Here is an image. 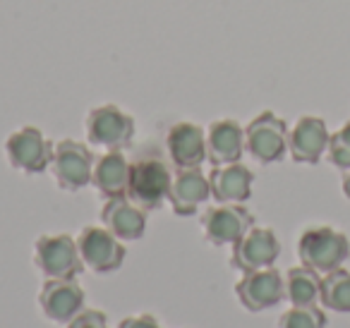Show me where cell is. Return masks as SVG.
<instances>
[{
  "instance_id": "obj_13",
  "label": "cell",
  "mask_w": 350,
  "mask_h": 328,
  "mask_svg": "<svg viewBox=\"0 0 350 328\" xmlns=\"http://www.w3.org/2000/svg\"><path fill=\"white\" fill-rule=\"evenodd\" d=\"M39 304L46 318L70 323L84 309V290L75 278H49L39 292Z\"/></svg>"
},
{
  "instance_id": "obj_22",
  "label": "cell",
  "mask_w": 350,
  "mask_h": 328,
  "mask_svg": "<svg viewBox=\"0 0 350 328\" xmlns=\"http://www.w3.org/2000/svg\"><path fill=\"white\" fill-rule=\"evenodd\" d=\"M278 328H326V314L317 304L291 307L278 318Z\"/></svg>"
},
{
  "instance_id": "obj_25",
  "label": "cell",
  "mask_w": 350,
  "mask_h": 328,
  "mask_svg": "<svg viewBox=\"0 0 350 328\" xmlns=\"http://www.w3.org/2000/svg\"><path fill=\"white\" fill-rule=\"evenodd\" d=\"M118 328H161V326L156 321V316H151V314H137V316L122 318Z\"/></svg>"
},
{
  "instance_id": "obj_3",
  "label": "cell",
  "mask_w": 350,
  "mask_h": 328,
  "mask_svg": "<svg viewBox=\"0 0 350 328\" xmlns=\"http://www.w3.org/2000/svg\"><path fill=\"white\" fill-rule=\"evenodd\" d=\"M288 125L271 111H264L245 127V151L257 163H278L288 151Z\"/></svg>"
},
{
  "instance_id": "obj_20",
  "label": "cell",
  "mask_w": 350,
  "mask_h": 328,
  "mask_svg": "<svg viewBox=\"0 0 350 328\" xmlns=\"http://www.w3.org/2000/svg\"><path fill=\"white\" fill-rule=\"evenodd\" d=\"M286 299L293 307H312L319 302L321 273L310 266H293L286 273Z\"/></svg>"
},
{
  "instance_id": "obj_6",
  "label": "cell",
  "mask_w": 350,
  "mask_h": 328,
  "mask_svg": "<svg viewBox=\"0 0 350 328\" xmlns=\"http://www.w3.org/2000/svg\"><path fill=\"white\" fill-rule=\"evenodd\" d=\"M94 154L87 144L75 139H63L53 144V161H51V170H53L55 182L68 192H79L87 184H92L94 173Z\"/></svg>"
},
{
  "instance_id": "obj_18",
  "label": "cell",
  "mask_w": 350,
  "mask_h": 328,
  "mask_svg": "<svg viewBox=\"0 0 350 328\" xmlns=\"http://www.w3.org/2000/svg\"><path fill=\"white\" fill-rule=\"evenodd\" d=\"M101 223L118 240L135 242L146 230V211L132 204L127 197L106 199V206L101 211Z\"/></svg>"
},
{
  "instance_id": "obj_27",
  "label": "cell",
  "mask_w": 350,
  "mask_h": 328,
  "mask_svg": "<svg viewBox=\"0 0 350 328\" xmlns=\"http://www.w3.org/2000/svg\"><path fill=\"white\" fill-rule=\"evenodd\" d=\"M343 194L350 199V168L343 170Z\"/></svg>"
},
{
  "instance_id": "obj_21",
  "label": "cell",
  "mask_w": 350,
  "mask_h": 328,
  "mask_svg": "<svg viewBox=\"0 0 350 328\" xmlns=\"http://www.w3.org/2000/svg\"><path fill=\"white\" fill-rule=\"evenodd\" d=\"M319 304L329 312L350 314V271L340 266V269L321 275Z\"/></svg>"
},
{
  "instance_id": "obj_7",
  "label": "cell",
  "mask_w": 350,
  "mask_h": 328,
  "mask_svg": "<svg viewBox=\"0 0 350 328\" xmlns=\"http://www.w3.org/2000/svg\"><path fill=\"white\" fill-rule=\"evenodd\" d=\"M5 154L15 170H22L27 175H36V173H44L46 168H51L53 144L46 139L39 127L25 125L8 137Z\"/></svg>"
},
{
  "instance_id": "obj_9",
  "label": "cell",
  "mask_w": 350,
  "mask_h": 328,
  "mask_svg": "<svg viewBox=\"0 0 350 328\" xmlns=\"http://www.w3.org/2000/svg\"><path fill=\"white\" fill-rule=\"evenodd\" d=\"M235 295L247 312H267V309L276 307L278 302L286 299V280L273 266L250 271V273H243V278L238 280Z\"/></svg>"
},
{
  "instance_id": "obj_16",
  "label": "cell",
  "mask_w": 350,
  "mask_h": 328,
  "mask_svg": "<svg viewBox=\"0 0 350 328\" xmlns=\"http://www.w3.org/2000/svg\"><path fill=\"white\" fill-rule=\"evenodd\" d=\"M245 154V127L238 120H216L206 130V161L211 165L238 163Z\"/></svg>"
},
{
  "instance_id": "obj_15",
  "label": "cell",
  "mask_w": 350,
  "mask_h": 328,
  "mask_svg": "<svg viewBox=\"0 0 350 328\" xmlns=\"http://www.w3.org/2000/svg\"><path fill=\"white\" fill-rule=\"evenodd\" d=\"M211 197L209 178L202 168H178L170 180L168 204L175 216H195L197 208Z\"/></svg>"
},
{
  "instance_id": "obj_17",
  "label": "cell",
  "mask_w": 350,
  "mask_h": 328,
  "mask_svg": "<svg viewBox=\"0 0 350 328\" xmlns=\"http://www.w3.org/2000/svg\"><path fill=\"white\" fill-rule=\"evenodd\" d=\"M252 182L254 173L238 163L228 165H214V170L209 173V184H211V197L219 204H243L252 197Z\"/></svg>"
},
{
  "instance_id": "obj_5",
  "label": "cell",
  "mask_w": 350,
  "mask_h": 328,
  "mask_svg": "<svg viewBox=\"0 0 350 328\" xmlns=\"http://www.w3.org/2000/svg\"><path fill=\"white\" fill-rule=\"evenodd\" d=\"M34 264L46 278H77L84 271L77 240L70 235H41L34 242Z\"/></svg>"
},
{
  "instance_id": "obj_4",
  "label": "cell",
  "mask_w": 350,
  "mask_h": 328,
  "mask_svg": "<svg viewBox=\"0 0 350 328\" xmlns=\"http://www.w3.org/2000/svg\"><path fill=\"white\" fill-rule=\"evenodd\" d=\"M87 139L89 144L106 151H122L135 137V120L120 106L103 103L87 113Z\"/></svg>"
},
{
  "instance_id": "obj_14",
  "label": "cell",
  "mask_w": 350,
  "mask_h": 328,
  "mask_svg": "<svg viewBox=\"0 0 350 328\" xmlns=\"http://www.w3.org/2000/svg\"><path fill=\"white\" fill-rule=\"evenodd\" d=\"M329 127L321 118L305 115L288 132V154L295 163L314 165L329 149Z\"/></svg>"
},
{
  "instance_id": "obj_24",
  "label": "cell",
  "mask_w": 350,
  "mask_h": 328,
  "mask_svg": "<svg viewBox=\"0 0 350 328\" xmlns=\"http://www.w3.org/2000/svg\"><path fill=\"white\" fill-rule=\"evenodd\" d=\"M326 156H329V163L336 165V168H340V170H348L350 168V149L340 144V141L336 139L334 135H331V139H329V149H326Z\"/></svg>"
},
{
  "instance_id": "obj_11",
  "label": "cell",
  "mask_w": 350,
  "mask_h": 328,
  "mask_svg": "<svg viewBox=\"0 0 350 328\" xmlns=\"http://www.w3.org/2000/svg\"><path fill=\"white\" fill-rule=\"evenodd\" d=\"M252 226L254 216L243 204H216L202 213L204 237L216 247L235 245Z\"/></svg>"
},
{
  "instance_id": "obj_23",
  "label": "cell",
  "mask_w": 350,
  "mask_h": 328,
  "mask_svg": "<svg viewBox=\"0 0 350 328\" xmlns=\"http://www.w3.org/2000/svg\"><path fill=\"white\" fill-rule=\"evenodd\" d=\"M68 328H108V318L98 309H82L72 321L68 323Z\"/></svg>"
},
{
  "instance_id": "obj_1",
  "label": "cell",
  "mask_w": 350,
  "mask_h": 328,
  "mask_svg": "<svg viewBox=\"0 0 350 328\" xmlns=\"http://www.w3.org/2000/svg\"><path fill=\"white\" fill-rule=\"evenodd\" d=\"M350 256V240L343 232L329 226L307 228L297 240V259L302 266H310L317 273H331L340 269Z\"/></svg>"
},
{
  "instance_id": "obj_26",
  "label": "cell",
  "mask_w": 350,
  "mask_h": 328,
  "mask_svg": "<svg viewBox=\"0 0 350 328\" xmlns=\"http://www.w3.org/2000/svg\"><path fill=\"white\" fill-rule=\"evenodd\" d=\"M334 137L340 141V144H343V146H348V149H350V122H345V125L340 127L338 132H334Z\"/></svg>"
},
{
  "instance_id": "obj_19",
  "label": "cell",
  "mask_w": 350,
  "mask_h": 328,
  "mask_svg": "<svg viewBox=\"0 0 350 328\" xmlns=\"http://www.w3.org/2000/svg\"><path fill=\"white\" fill-rule=\"evenodd\" d=\"M127 180H130V161L122 151H106L94 161L92 184L103 199L127 197Z\"/></svg>"
},
{
  "instance_id": "obj_2",
  "label": "cell",
  "mask_w": 350,
  "mask_h": 328,
  "mask_svg": "<svg viewBox=\"0 0 350 328\" xmlns=\"http://www.w3.org/2000/svg\"><path fill=\"white\" fill-rule=\"evenodd\" d=\"M170 168L159 156H142L130 163V180H127V199L144 211H156L168 202Z\"/></svg>"
},
{
  "instance_id": "obj_12",
  "label": "cell",
  "mask_w": 350,
  "mask_h": 328,
  "mask_svg": "<svg viewBox=\"0 0 350 328\" xmlns=\"http://www.w3.org/2000/svg\"><path fill=\"white\" fill-rule=\"evenodd\" d=\"M165 151L173 168H202L206 161V130L197 122H175L165 135Z\"/></svg>"
},
{
  "instance_id": "obj_8",
  "label": "cell",
  "mask_w": 350,
  "mask_h": 328,
  "mask_svg": "<svg viewBox=\"0 0 350 328\" xmlns=\"http://www.w3.org/2000/svg\"><path fill=\"white\" fill-rule=\"evenodd\" d=\"M77 249L84 266L94 273H113L125 261V245L118 240L108 228L103 226H87L77 235Z\"/></svg>"
},
{
  "instance_id": "obj_10",
  "label": "cell",
  "mask_w": 350,
  "mask_h": 328,
  "mask_svg": "<svg viewBox=\"0 0 350 328\" xmlns=\"http://www.w3.org/2000/svg\"><path fill=\"white\" fill-rule=\"evenodd\" d=\"M278 254H281V242H278L276 232H273L271 228L252 226L233 245L230 264H233V269L243 271V273H250V271L273 266Z\"/></svg>"
}]
</instances>
